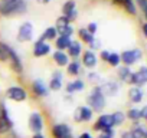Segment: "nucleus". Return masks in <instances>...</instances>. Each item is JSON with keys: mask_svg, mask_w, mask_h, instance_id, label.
<instances>
[{"mask_svg": "<svg viewBox=\"0 0 147 138\" xmlns=\"http://www.w3.org/2000/svg\"><path fill=\"white\" fill-rule=\"evenodd\" d=\"M87 81H88L92 86H100V85L104 82L101 74L97 72V71H88V72H87Z\"/></svg>", "mask_w": 147, "mask_h": 138, "instance_id": "29", "label": "nucleus"}, {"mask_svg": "<svg viewBox=\"0 0 147 138\" xmlns=\"http://www.w3.org/2000/svg\"><path fill=\"white\" fill-rule=\"evenodd\" d=\"M68 25H72L65 16H58L56 17V20H55V27L56 29H62V27H65V26H68Z\"/></svg>", "mask_w": 147, "mask_h": 138, "instance_id": "36", "label": "nucleus"}, {"mask_svg": "<svg viewBox=\"0 0 147 138\" xmlns=\"http://www.w3.org/2000/svg\"><path fill=\"white\" fill-rule=\"evenodd\" d=\"M82 52H84V48H82V43L80 40H72L69 48L66 49V53H68L69 59H80Z\"/></svg>", "mask_w": 147, "mask_h": 138, "instance_id": "22", "label": "nucleus"}, {"mask_svg": "<svg viewBox=\"0 0 147 138\" xmlns=\"http://www.w3.org/2000/svg\"><path fill=\"white\" fill-rule=\"evenodd\" d=\"M28 12L26 0H0V16L15 17L25 15Z\"/></svg>", "mask_w": 147, "mask_h": 138, "instance_id": "1", "label": "nucleus"}, {"mask_svg": "<svg viewBox=\"0 0 147 138\" xmlns=\"http://www.w3.org/2000/svg\"><path fill=\"white\" fill-rule=\"evenodd\" d=\"M130 85L138 86V88H143L144 85H147V65L140 66L136 72H133L131 79H130Z\"/></svg>", "mask_w": 147, "mask_h": 138, "instance_id": "15", "label": "nucleus"}, {"mask_svg": "<svg viewBox=\"0 0 147 138\" xmlns=\"http://www.w3.org/2000/svg\"><path fill=\"white\" fill-rule=\"evenodd\" d=\"M28 128L32 134H38V132H43L45 129V118L42 115V112L39 111H32L29 114L28 118Z\"/></svg>", "mask_w": 147, "mask_h": 138, "instance_id": "8", "label": "nucleus"}, {"mask_svg": "<svg viewBox=\"0 0 147 138\" xmlns=\"http://www.w3.org/2000/svg\"><path fill=\"white\" fill-rule=\"evenodd\" d=\"M15 128V122L10 117L7 105L5 102H0V137L9 135Z\"/></svg>", "mask_w": 147, "mask_h": 138, "instance_id": "3", "label": "nucleus"}, {"mask_svg": "<svg viewBox=\"0 0 147 138\" xmlns=\"http://www.w3.org/2000/svg\"><path fill=\"white\" fill-rule=\"evenodd\" d=\"M91 35H94L95 36V33H97V30H98V25H97V22H90L88 25H87V27H85Z\"/></svg>", "mask_w": 147, "mask_h": 138, "instance_id": "39", "label": "nucleus"}, {"mask_svg": "<svg viewBox=\"0 0 147 138\" xmlns=\"http://www.w3.org/2000/svg\"><path fill=\"white\" fill-rule=\"evenodd\" d=\"M51 137L52 138H75L74 129L66 122H55L51 127Z\"/></svg>", "mask_w": 147, "mask_h": 138, "instance_id": "7", "label": "nucleus"}, {"mask_svg": "<svg viewBox=\"0 0 147 138\" xmlns=\"http://www.w3.org/2000/svg\"><path fill=\"white\" fill-rule=\"evenodd\" d=\"M52 2V0H36V3H39V5H49Z\"/></svg>", "mask_w": 147, "mask_h": 138, "instance_id": "46", "label": "nucleus"}, {"mask_svg": "<svg viewBox=\"0 0 147 138\" xmlns=\"http://www.w3.org/2000/svg\"><path fill=\"white\" fill-rule=\"evenodd\" d=\"M120 58H121V65L131 68L133 65H136L137 62H140L143 59V50L140 48L127 49V50H123L120 53Z\"/></svg>", "mask_w": 147, "mask_h": 138, "instance_id": "5", "label": "nucleus"}, {"mask_svg": "<svg viewBox=\"0 0 147 138\" xmlns=\"http://www.w3.org/2000/svg\"><path fill=\"white\" fill-rule=\"evenodd\" d=\"M78 38H80V42H81V43H85V45L88 46V45L94 40L95 36L91 35L85 27H80V29H78Z\"/></svg>", "mask_w": 147, "mask_h": 138, "instance_id": "31", "label": "nucleus"}, {"mask_svg": "<svg viewBox=\"0 0 147 138\" xmlns=\"http://www.w3.org/2000/svg\"><path fill=\"white\" fill-rule=\"evenodd\" d=\"M101 92L104 94L105 98H113V96H117L118 92H120V84L117 81H104L101 85Z\"/></svg>", "mask_w": 147, "mask_h": 138, "instance_id": "19", "label": "nucleus"}, {"mask_svg": "<svg viewBox=\"0 0 147 138\" xmlns=\"http://www.w3.org/2000/svg\"><path fill=\"white\" fill-rule=\"evenodd\" d=\"M7 63H9V66H10V71H12L15 75H18V76H22V75H23V72H25L23 60H22L20 55H19L13 48H10V50H9Z\"/></svg>", "mask_w": 147, "mask_h": 138, "instance_id": "9", "label": "nucleus"}, {"mask_svg": "<svg viewBox=\"0 0 147 138\" xmlns=\"http://www.w3.org/2000/svg\"><path fill=\"white\" fill-rule=\"evenodd\" d=\"M80 60H81V63H82V68L92 71V69H95V68H97V65H98V60H100V59H98V55H97L94 50L87 49V50H84V52H82V55H81Z\"/></svg>", "mask_w": 147, "mask_h": 138, "instance_id": "14", "label": "nucleus"}, {"mask_svg": "<svg viewBox=\"0 0 147 138\" xmlns=\"http://www.w3.org/2000/svg\"><path fill=\"white\" fill-rule=\"evenodd\" d=\"M131 75H133V71H131L128 66L120 65V66L117 68V78H118V81H121L123 84H128V85H130Z\"/></svg>", "mask_w": 147, "mask_h": 138, "instance_id": "24", "label": "nucleus"}, {"mask_svg": "<svg viewBox=\"0 0 147 138\" xmlns=\"http://www.w3.org/2000/svg\"><path fill=\"white\" fill-rule=\"evenodd\" d=\"M125 118H127L130 122H133V124L140 122V121H141L140 108H137V107H131V108H128L127 112H125Z\"/></svg>", "mask_w": 147, "mask_h": 138, "instance_id": "30", "label": "nucleus"}, {"mask_svg": "<svg viewBox=\"0 0 147 138\" xmlns=\"http://www.w3.org/2000/svg\"><path fill=\"white\" fill-rule=\"evenodd\" d=\"M88 49L90 50H98V49H101V40L100 39H97V38H94V40L88 45Z\"/></svg>", "mask_w": 147, "mask_h": 138, "instance_id": "38", "label": "nucleus"}, {"mask_svg": "<svg viewBox=\"0 0 147 138\" xmlns=\"http://www.w3.org/2000/svg\"><path fill=\"white\" fill-rule=\"evenodd\" d=\"M121 6L124 9V12L130 16H137L138 15V9L136 6L134 0H121Z\"/></svg>", "mask_w": 147, "mask_h": 138, "instance_id": "26", "label": "nucleus"}, {"mask_svg": "<svg viewBox=\"0 0 147 138\" xmlns=\"http://www.w3.org/2000/svg\"><path fill=\"white\" fill-rule=\"evenodd\" d=\"M48 88L51 92H58L63 88V74L59 69H55V71L51 74V79L48 81Z\"/></svg>", "mask_w": 147, "mask_h": 138, "instance_id": "17", "label": "nucleus"}, {"mask_svg": "<svg viewBox=\"0 0 147 138\" xmlns=\"http://www.w3.org/2000/svg\"><path fill=\"white\" fill-rule=\"evenodd\" d=\"M52 53V46L49 42H45L42 39H36L33 42V46H32V55L35 58H45L48 55Z\"/></svg>", "mask_w": 147, "mask_h": 138, "instance_id": "13", "label": "nucleus"}, {"mask_svg": "<svg viewBox=\"0 0 147 138\" xmlns=\"http://www.w3.org/2000/svg\"><path fill=\"white\" fill-rule=\"evenodd\" d=\"M7 138H19V135H18L15 131H12V132L9 134V137H7Z\"/></svg>", "mask_w": 147, "mask_h": 138, "instance_id": "47", "label": "nucleus"}, {"mask_svg": "<svg viewBox=\"0 0 147 138\" xmlns=\"http://www.w3.org/2000/svg\"><path fill=\"white\" fill-rule=\"evenodd\" d=\"M72 119H74V122H77V124L91 122L94 119V111L88 105H78L75 109H74Z\"/></svg>", "mask_w": 147, "mask_h": 138, "instance_id": "6", "label": "nucleus"}, {"mask_svg": "<svg viewBox=\"0 0 147 138\" xmlns=\"http://www.w3.org/2000/svg\"><path fill=\"white\" fill-rule=\"evenodd\" d=\"M107 65L111 66V68H118L121 65V58H120V53L117 52H110V56H108V60H107Z\"/></svg>", "mask_w": 147, "mask_h": 138, "instance_id": "34", "label": "nucleus"}, {"mask_svg": "<svg viewBox=\"0 0 147 138\" xmlns=\"http://www.w3.org/2000/svg\"><path fill=\"white\" fill-rule=\"evenodd\" d=\"M108 56H110V50H107V49H101V50H100V56H98V59L102 60L104 63H107Z\"/></svg>", "mask_w": 147, "mask_h": 138, "instance_id": "40", "label": "nucleus"}, {"mask_svg": "<svg viewBox=\"0 0 147 138\" xmlns=\"http://www.w3.org/2000/svg\"><path fill=\"white\" fill-rule=\"evenodd\" d=\"M75 138H95L91 132H88V131H84V132H81L78 137H75Z\"/></svg>", "mask_w": 147, "mask_h": 138, "instance_id": "43", "label": "nucleus"}, {"mask_svg": "<svg viewBox=\"0 0 147 138\" xmlns=\"http://www.w3.org/2000/svg\"><path fill=\"white\" fill-rule=\"evenodd\" d=\"M10 45H7L6 42H0V62L2 63H7V58H9V50H10Z\"/></svg>", "mask_w": 147, "mask_h": 138, "instance_id": "33", "label": "nucleus"}, {"mask_svg": "<svg viewBox=\"0 0 147 138\" xmlns=\"http://www.w3.org/2000/svg\"><path fill=\"white\" fill-rule=\"evenodd\" d=\"M61 12H62V16H65L71 23L78 19V13H80L75 0H66V2L62 5V10Z\"/></svg>", "mask_w": 147, "mask_h": 138, "instance_id": "16", "label": "nucleus"}, {"mask_svg": "<svg viewBox=\"0 0 147 138\" xmlns=\"http://www.w3.org/2000/svg\"><path fill=\"white\" fill-rule=\"evenodd\" d=\"M95 138H115V129L111 128V129L101 131V132H98V135Z\"/></svg>", "mask_w": 147, "mask_h": 138, "instance_id": "37", "label": "nucleus"}, {"mask_svg": "<svg viewBox=\"0 0 147 138\" xmlns=\"http://www.w3.org/2000/svg\"><path fill=\"white\" fill-rule=\"evenodd\" d=\"M127 96H128L131 104H140L143 101V98H144V92L138 86H130L128 92H127Z\"/></svg>", "mask_w": 147, "mask_h": 138, "instance_id": "23", "label": "nucleus"}, {"mask_svg": "<svg viewBox=\"0 0 147 138\" xmlns=\"http://www.w3.org/2000/svg\"><path fill=\"white\" fill-rule=\"evenodd\" d=\"M85 81L80 76V78H74L72 81H69L65 85V94L66 95H75L78 92H82L85 89Z\"/></svg>", "mask_w": 147, "mask_h": 138, "instance_id": "18", "label": "nucleus"}, {"mask_svg": "<svg viewBox=\"0 0 147 138\" xmlns=\"http://www.w3.org/2000/svg\"><path fill=\"white\" fill-rule=\"evenodd\" d=\"M120 138H133V135H131L130 129H123L120 132Z\"/></svg>", "mask_w": 147, "mask_h": 138, "instance_id": "42", "label": "nucleus"}, {"mask_svg": "<svg viewBox=\"0 0 147 138\" xmlns=\"http://www.w3.org/2000/svg\"><path fill=\"white\" fill-rule=\"evenodd\" d=\"M56 38H58L56 27H55V26H48V27L42 32V35H40L39 39H42V40H45V42H52V40H55Z\"/></svg>", "mask_w": 147, "mask_h": 138, "instance_id": "28", "label": "nucleus"}, {"mask_svg": "<svg viewBox=\"0 0 147 138\" xmlns=\"http://www.w3.org/2000/svg\"><path fill=\"white\" fill-rule=\"evenodd\" d=\"M35 36V26L30 22H23L19 27H18V33H16V39L19 43H28L32 42Z\"/></svg>", "mask_w": 147, "mask_h": 138, "instance_id": "10", "label": "nucleus"}, {"mask_svg": "<svg viewBox=\"0 0 147 138\" xmlns=\"http://www.w3.org/2000/svg\"><path fill=\"white\" fill-rule=\"evenodd\" d=\"M140 114H141V119L147 124V105H144L143 108H140Z\"/></svg>", "mask_w": 147, "mask_h": 138, "instance_id": "41", "label": "nucleus"}, {"mask_svg": "<svg viewBox=\"0 0 147 138\" xmlns=\"http://www.w3.org/2000/svg\"><path fill=\"white\" fill-rule=\"evenodd\" d=\"M53 42H55V49H56V50H63V52H66V49L69 48V45H71V42H72V38L58 36Z\"/></svg>", "mask_w": 147, "mask_h": 138, "instance_id": "27", "label": "nucleus"}, {"mask_svg": "<svg viewBox=\"0 0 147 138\" xmlns=\"http://www.w3.org/2000/svg\"><path fill=\"white\" fill-rule=\"evenodd\" d=\"M111 128H114L111 114H104V112L100 114L92 124V131H95V132H101V131L111 129Z\"/></svg>", "mask_w": 147, "mask_h": 138, "instance_id": "12", "label": "nucleus"}, {"mask_svg": "<svg viewBox=\"0 0 147 138\" xmlns=\"http://www.w3.org/2000/svg\"><path fill=\"white\" fill-rule=\"evenodd\" d=\"M113 3H115V5H121V0H111Z\"/></svg>", "mask_w": 147, "mask_h": 138, "instance_id": "48", "label": "nucleus"}, {"mask_svg": "<svg viewBox=\"0 0 147 138\" xmlns=\"http://www.w3.org/2000/svg\"><path fill=\"white\" fill-rule=\"evenodd\" d=\"M141 32H143V36L147 39V22H144V23L141 25Z\"/></svg>", "mask_w": 147, "mask_h": 138, "instance_id": "44", "label": "nucleus"}, {"mask_svg": "<svg viewBox=\"0 0 147 138\" xmlns=\"http://www.w3.org/2000/svg\"><path fill=\"white\" fill-rule=\"evenodd\" d=\"M85 101H87V105L94 111V114H102V111L107 107V98L101 92L100 86H92Z\"/></svg>", "mask_w": 147, "mask_h": 138, "instance_id": "2", "label": "nucleus"}, {"mask_svg": "<svg viewBox=\"0 0 147 138\" xmlns=\"http://www.w3.org/2000/svg\"><path fill=\"white\" fill-rule=\"evenodd\" d=\"M30 138H46V135L43 132H38V134H32Z\"/></svg>", "mask_w": 147, "mask_h": 138, "instance_id": "45", "label": "nucleus"}, {"mask_svg": "<svg viewBox=\"0 0 147 138\" xmlns=\"http://www.w3.org/2000/svg\"><path fill=\"white\" fill-rule=\"evenodd\" d=\"M5 96H6V99H9L12 102H25L29 98V92L22 85H10L6 89Z\"/></svg>", "mask_w": 147, "mask_h": 138, "instance_id": "4", "label": "nucleus"}, {"mask_svg": "<svg viewBox=\"0 0 147 138\" xmlns=\"http://www.w3.org/2000/svg\"><path fill=\"white\" fill-rule=\"evenodd\" d=\"M29 89H30L32 95L36 96V98H48L49 94H51V91L48 88V82H45L40 78L33 79L30 82V85H29Z\"/></svg>", "mask_w": 147, "mask_h": 138, "instance_id": "11", "label": "nucleus"}, {"mask_svg": "<svg viewBox=\"0 0 147 138\" xmlns=\"http://www.w3.org/2000/svg\"><path fill=\"white\" fill-rule=\"evenodd\" d=\"M130 132L133 138H147V127L141 125L140 122L133 124V127L130 128Z\"/></svg>", "mask_w": 147, "mask_h": 138, "instance_id": "25", "label": "nucleus"}, {"mask_svg": "<svg viewBox=\"0 0 147 138\" xmlns=\"http://www.w3.org/2000/svg\"><path fill=\"white\" fill-rule=\"evenodd\" d=\"M56 32H58V36L72 38V36H74V33H75V29H74V26H72V25H68V26H65V27H62V29H56Z\"/></svg>", "mask_w": 147, "mask_h": 138, "instance_id": "35", "label": "nucleus"}, {"mask_svg": "<svg viewBox=\"0 0 147 138\" xmlns=\"http://www.w3.org/2000/svg\"><path fill=\"white\" fill-rule=\"evenodd\" d=\"M65 72L68 76L71 78H80L81 74L84 72V68H82V63L80 59H71L69 63L66 65L65 68Z\"/></svg>", "mask_w": 147, "mask_h": 138, "instance_id": "20", "label": "nucleus"}, {"mask_svg": "<svg viewBox=\"0 0 147 138\" xmlns=\"http://www.w3.org/2000/svg\"><path fill=\"white\" fill-rule=\"evenodd\" d=\"M52 60H53V63L58 66V68H66V65L69 63V56H68V53L66 52H63V50H53L52 52Z\"/></svg>", "mask_w": 147, "mask_h": 138, "instance_id": "21", "label": "nucleus"}, {"mask_svg": "<svg viewBox=\"0 0 147 138\" xmlns=\"http://www.w3.org/2000/svg\"><path fill=\"white\" fill-rule=\"evenodd\" d=\"M111 118H113V124H114V128L115 127H121L124 122H125V112L123 111H114L111 112Z\"/></svg>", "mask_w": 147, "mask_h": 138, "instance_id": "32", "label": "nucleus"}]
</instances>
